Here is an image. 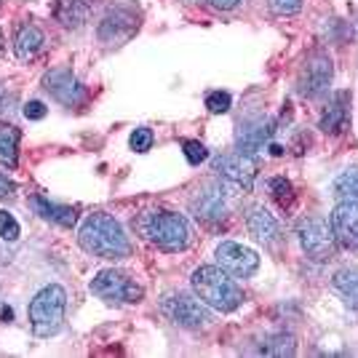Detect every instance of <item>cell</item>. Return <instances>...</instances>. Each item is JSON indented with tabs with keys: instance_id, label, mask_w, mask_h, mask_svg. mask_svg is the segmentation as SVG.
Segmentation results:
<instances>
[{
	"instance_id": "6da1fadb",
	"label": "cell",
	"mask_w": 358,
	"mask_h": 358,
	"mask_svg": "<svg viewBox=\"0 0 358 358\" xmlns=\"http://www.w3.org/2000/svg\"><path fill=\"white\" fill-rule=\"evenodd\" d=\"M78 243L83 246V252L94 254L99 259L118 262V259L131 257V243L123 233V224L105 211L86 217V222L80 224V233H78Z\"/></svg>"
},
{
	"instance_id": "7a4b0ae2",
	"label": "cell",
	"mask_w": 358,
	"mask_h": 358,
	"mask_svg": "<svg viewBox=\"0 0 358 358\" xmlns=\"http://www.w3.org/2000/svg\"><path fill=\"white\" fill-rule=\"evenodd\" d=\"M193 292L201 297L203 305H209L220 313H233L243 302V292L238 289V284L233 278H227L220 265H203L193 273L190 278Z\"/></svg>"
},
{
	"instance_id": "3957f363",
	"label": "cell",
	"mask_w": 358,
	"mask_h": 358,
	"mask_svg": "<svg viewBox=\"0 0 358 358\" xmlns=\"http://www.w3.org/2000/svg\"><path fill=\"white\" fill-rule=\"evenodd\" d=\"M136 230L164 252H182L190 243V224L174 211H148L136 220Z\"/></svg>"
},
{
	"instance_id": "277c9868",
	"label": "cell",
	"mask_w": 358,
	"mask_h": 358,
	"mask_svg": "<svg viewBox=\"0 0 358 358\" xmlns=\"http://www.w3.org/2000/svg\"><path fill=\"white\" fill-rule=\"evenodd\" d=\"M64 310H67V292L59 284H51L41 289L32 297L30 308H27V318L30 327L38 337H51L57 334L64 321Z\"/></svg>"
},
{
	"instance_id": "5b68a950",
	"label": "cell",
	"mask_w": 358,
	"mask_h": 358,
	"mask_svg": "<svg viewBox=\"0 0 358 358\" xmlns=\"http://www.w3.org/2000/svg\"><path fill=\"white\" fill-rule=\"evenodd\" d=\"M161 310L169 321H174L177 327L185 329H203L211 324L209 305L198 302L195 297L185 294V292H171L161 299Z\"/></svg>"
},
{
	"instance_id": "8992f818",
	"label": "cell",
	"mask_w": 358,
	"mask_h": 358,
	"mask_svg": "<svg viewBox=\"0 0 358 358\" xmlns=\"http://www.w3.org/2000/svg\"><path fill=\"white\" fill-rule=\"evenodd\" d=\"M91 292L99 299H107V302H142L145 297V289L136 284L131 275L120 273V270H102L94 275L91 281Z\"/></svg>"
},
{
	"instance_id": "52a82bcc",
	"label": "cell",
	"mask_w": 358,
	"mask_h": 358,
	"mask_svg": "<svg viewBox=\"0 0 358 358\" xmlns=\"http://www.w3.org/2000/svg\"><path fill=\"white\" fill-rule=\"evenodd\" d=\"M297 236L302 243V252L315 262H327L334 257V233L331 224L324 217H305L297 224Z\"/></svg>"
},
{
	"instance_id": "ba28073f",
	"label": "cell",
	"mask_w": 358,
	"mask_h": 358,
	"mask_svg": "<svg viewBox=\"0 0 358 358\" xmlns=\"http://www.w3.org/2000/svg\"><path fill=\"white\" fill-rule=\"evenodd\" d=\"M136 27H139V11H136L134 6H129V3H118L102 19V24H99V41L118 45L123 41H129L136 32Z\"/></svg>"
},
{
	"instance_id": "9c48e42d",
	"label": "cell",
	"mask_w": 358,
	"mask_h": 358,
	"mask_svg": "<svg viewBox=\"0 0 358 358\" xmlns=\"http://www.w3.org/2000/svg\"><path fill=\"white\" fill-rule=\"evenodd\" d=\"M217 265L236 278H252L259 268V254L236 241H224L217 246Z\"/></svg>"
},
{
	"instance_id": "30bf717a",
	"label": "cell",
	"mask_w": 358,
	"mask_h": 358,
	"mask_svg": "<svg viewBox=\"0 0 358 358\" xmlns=\"http://www.w3.org/2000/svg\"><path fill=\"white\" fill-rule=\"evenodd\" d=\"M331 59L327 54H310L302 73H299V94L308 96V99H315L321 94H327L329 83H331Z\"/></svg>"
},
{
	"instance_id": "8fae6325",
	"label": "cell",
	"mask_w": 358,
	"mask_h": 358,
	"mask_svg": "<svg viewBox=\"0 0 358 358\" xmlns=\"http://www.w3.org/2000/svg\"><path fill=\"white\" fill-rule=\"evenodd\" d=\"M214 169L220 171V177L233 182L241 190H252L254 177H257V161L249 152H224L214 161Z\"/></svg>"
},
{
	"instance_id": "7c38bea8",
	"label": "cell",
	"mask_w": 358,
	"mask_h": 358,
	"mask_svg": "<svg viewBox=\"0 0 358 358\" xmlns=\"http://www.w3.org/2000/svg\"><path fill=\"white\" fill-rule=\"evenodd\" d=\"M43 86L64 107H78L86 102V89L70 70H51L43 78Z\"/></svg>"
},
{
	"instance_id": "4fadbf2b",
	"label": "cell",
	"mask_w": 358,
	"mask_h": 358,
	"mask_svg": "<svg viewBox=\"0 0 358 358\" xmlns=\"http://www.w3.org/2000/svg\"><path fill=\"white\" fill-rule=\"evenodd\" d=\"M329 224L340 246L358 249V201H340L329 217Z\"/></svg>"
},
{
	"instance_id": "5bb4252c",
	"label": "cell",
	"mask_w": 358,
	"mask_h": 358,
	"mask_svg": "<svg viewBox=\"0 0 358 358\" xmlns=\"http://www.w3.org/2000/svg\"><path fill=\"white\" fill-rule=\"evenodd\" d=\"M270 136H273V120L254 118L241 123L238 131H236V142H238L241 152H249L252 155V152L265 148V142H268Z\"/></svg>"
},
{
	"instance_id": "9a60e30c",
	"label": "cell",
	"mask_w": 358,
	"mask_h": 358,
	"mask_svg": "<svg viewBox=\"0 0 358 358\" xmlns=\"http://www.w3.org/2000/svg\"><path fill=\"white\" fill-rule=\"evenodd\" d=\"M193 214L203 222H217L222 220L227 203H224V190L222 187H206L203 193H198L193 198Z\"/></svg>"
},
{
	"instance_id": "2e32d148",
	"label": "cell",
	"mask_w": 358,
	"mask_h": 358,
	"mask_svg": "<svg viewBox=\"0 0 358 358\" xmlns=\"http://www.w3.org/2000/svg\"><path fill=\"white\" fill-rule=\"evenodd\" d=\"M246 227H249V233H252L254 238L262 241V243H273V241H278V236H281L278 220L268 209H262V206L249 209V214H246Z\"/></svg>"
},
{
	"instance_id": "e0dca14e",
	"label": "cell",
	"mask_w": 358,
	"mask_h": 358,
	"mask_svg": "<svg viewBox=\"0 0 358 358\" xmlns=\"http://www.w3.org/2000/svg\"><path fill=\"white\" fill-rule=\"evenodd\" d=\"M348 102H350V94L348 91L334 94V99L329 102V107L324 110V115H321L318 129L327 131V134H337L345 126V120H348Z\"/></svg>"
},
{
	"instance_id": "ac0fdd59",
	"label": "cell",
	"mask_w": 358,
	"mask_h": 358,
	"mask_svg": "<svg viewBox=\"0 0 358 358\" xmlns=\"http://www.w3.org/2000/svg\"><path fill=\"white\" fill-rule=\"evenodd\" d=\"M14 48H16V57L22 62L35 59V57L41 54V48H43V32H41V27H35L30 22L22 24L19 32H16Z\"/></svg>"
},
{
	"instance_id": "d6986e66",
	"label": "cell",
	"mask_w": 358,
	"mask_h": 358,
	"mask_svg": "<svg viewBox=\"0 0 358 358\" xmlns=\"http://www.w3.org/2000/svg\"><path fill=\"white\" fill-rule=\"evenodd\" d=\"M91 11V0H57L54 3V16L64 27H80Z\"/></svg>"
},
{
	"instance_id": "ffe728a7",
	"label": "cell",
	"mask_w": 358,
	"mask_h": 358,
	"mask_svg": "<svg viewBox=\"0 0 358 358\" xmlns=\"http://www.w3.org/2000/svg\"><path fill=\"white\" fill-rule=\"evenodd\" d=\"M32 209L38 211L43 220H54V222H59L62 227H73L78 222V211L73 206H59V203H48L43 195H32L30 198Z\"/></svg>"
},
{
	"instance_id": "44dd1931",
	"label": "cell",
	"mask_w": 358,
	"mask_h": 358,
	"mask_svg": "<svg viewBox=\"0 0 358 358\" xmlns=\"http://www.w3.org/2000/svg\"><path fill=\"white\" fill-rule=\"evenodd\" d=\"M19 139H22V131L16 126L0 123V164L8 169H14L19 158Z\"/></svg>"
},
{
	"instance_id": "7402d4cb",
	"label": "cell",
	"mask_w": 358,
	"mask_h": 358,
	"mask_svg": "<svg viewBox=\"0 0 358 358\" xmlns=\"http://www.w3.org/2000/svg\"><path fill=\"white\" fill-rule=\"evenodd\" d=\"M331 286L345 297V302L350 308L358 310V270H340L334 278H331Z\"/></svg>"
},
{
	"instance_id": "603a6c76",
	"label": "cell",
	"mask_w": 358,
	"mask_h": 358,
	"mask_svg": "<svg viewBox=\"0 0 358 358\" xmlns=\"http://www.w3.org/2000/svg\"><path fill=\"white\" fill-rule=\"evenodd\" d=\"M334 195L340 201H358V166L345 169L343 174L334 179Z\"/></svg>"
},
{
	"instance_id": "cb8c5ba5",
	"label": "cell",
	"mask_w": 358,
	"mask_h": 358,
	"mask_svg": "<svg viewBox=\"0 0 358 358\" xmlns=\"http://www.w3.org/2000/svg\"><path fill=\"white\" fill-rule=\"evenodd\" d=\"M259 353H265V356H294L297 353V343H294V337L292 334H275V337H268L265 345L259 348Z\"/></svg>"
},
{
	"instance_id": "d4e9b609",
	"label": "cell",
	"mask_w": 358,
	"mask_h": 358,
	"mask_svg": "<svg viewBox=\"0 0 358 358\" xmlns=\"http://www.w3.org/2000/svg\"><path fill=\"white\" fill-rule=\"evenodd\" d=\"M182 150H185V158H187V164L190 166H198L201 161H206L209 158V150L203 142H198V139H185L182 142Z\"/></svg>"
},
{
	"instance_id": "484cf974",
	"label": "cell",
	"mask_w": 358,
	"mask_h": 358,
	"mask_svg": "<svg viewBox=\"0 0 358 358\" xmlns=\"http://www.w3.org/2000/svg\"><path fill=\"white\" fill-rule=\"evenodd\" d=\"M230 105H233V99H230L227 91H209V94H206V107H209V113H214V115L227 113Z\"/></svg>"
},
{
	"instance_id": "4316f807",
	"label": "cell",
	"mask_w": 358,
	"mask_h": 358,
	"mask_svg": "<svg viewBox=\"0 0 358 358\" xmlns=\"http://www.w3.org/2000/svg\"><path fill=\"white\" fill-rule=\"evenodd\" d=\"M0 238L3 241L19 238V222H16L8 211H0Z\"/></svg>"
},
{
	"instance_id": "83f0119b",
	"label": "cell",
	"mask_w": 358,
	"mask_h": 358,
	"mask_svg": "<svg viewBox=\"0 0 358 358\" xmlns=\"http://www.w3.org/2000/svg\"><path fill=\"white\" fill-rule=\"evenodd\" d=\"M270 11L278 16H294L302 8V0H268Z\"/></svg>"
},
{
	"instance_id": "f1b7e54d",
	"label": "cell",
	"mask_w": 358,
	"mask_h": 358,
	"mask_svg": "<svg viewBox=\"0 0 358 358\" xmlns=\"http://www.w3.org/2000/svg\"><path fill=\"white\" fill-rule=\"evenodd\" d=\"M129 145H131V150H136V152H148L150 148H152V131L150 129H136L134 134H131V139H129Z\"/></svg>"
},
{
	"instance_id": "f546056e",
	"label": "cell",
	"mask_w": 358,
	"mask_h": 358,
	"mask_svg": "<svg viewBox=\"0 0 358 358\" xmlns=\"http://www.w3.org/2000/svg\"><path fill=\"white\" fill-rule=\"evenodd\" d=\"M45 113H48V110H45L43 102H27V105H24V115H27L30 120L45 118Z\"/></svg>"
},
{
	"instance_id": "4dcf8cb0",
	"label": "cell",
	"mask_w": 358,
	"mask_h": 358,
	"mask_svg": "<svg viewBox=\"0 0 358 358\" xmlns=\"http://www.w3.org/2000/svg\"><path fill=\"white\" fill-rule=\"evenodd\" d=\"M270 187H273V195H275V198H281V201H284V195L289 198V193H292V185L281 177L273 179V182H270Z\"/></svg>"
},
{
	"instance_id": "1f68e13d",
	"label": "cell",
	"mask_w": 358,
	"mask_h": 358,
	"mask_svg": "<svg viewBox=\"0 0 358 358\" xmlns=\"http://www.w3.org/2000/svg\"><path fill=\"white\" fill-rule=\"evenodd\" d=\"M14 193H16V185L8 177L0 174V198H14Z\"/></svg>"
},
{
	"instance_id": "d6a6232c",
	"label": "cell",
	"mask_w": 358,
	"mask_h": 358,
	"mask_svg": "<svg viewBox=\"0 0 358 358\" xmlns=\"http://www.w3.org/2000/svg\"><path fill=\"white\" fill-rule=\"evenodd\" d=\"M211 6L217 8V11H230V8H236L241 0H209Z\"/></svg>"
},
{
	"instance_id": "836d02e7",
	"label": "cell",
	"mask_w": 358,
	"mask_h": 358,
	"mask_svg": "<svg viewBox=\"0 0 358 358\" xmlns=\"http://www.w3.org/2000/svg\"><path fill=\"white\" fill-rule=\"evenodd\" d=\"M0 48H3V30H0Z\"/></svg>"
},
{
	"instance_id": "e575fe53",
	"label": "cell",
	"mask_w": 358,
	"mask_h": 358,
	"mask_svg": "<svg viewBox=\"0 0 358 358\" xmlns=\"http://www.w3.org/2000/svg\"><path fill=\"white\" fill-rule=\"evenodd\" d=\"M190 3H195V0H190Z\"/></svg>"
},
{
	"instance_id": "d590c367",
	"label": "cell",
	"mask_w": 358,
	"mask_h": 358,
	"mask_svg": "<svg viewBox=\"0 0 358 358\" xmlns=\"http://www.w3.org/2000/svg\"><path fill=\"white\" fill-rule=\"evenodd\" d=\"M0 257H3V254H0Z\"/></svg>"
}]
</instances>
